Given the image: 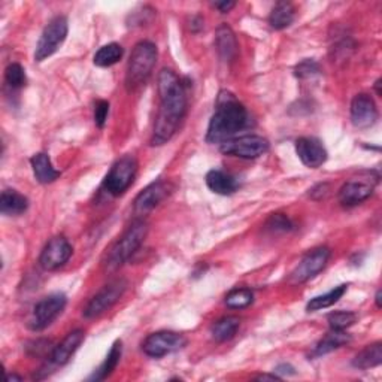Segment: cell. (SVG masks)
<instances>
[{
  "label": "cell",
  "instance_id": "obj_32",
  "mask_svg": "<svg viewBox=\"0 0 382 382\" xmlns=\"http://www.w3.org/2000/svg\"><path fill=\"white\" fill-rule=\"evenodd\" d=\"M266 229L273 233H285L294 229V224L291 220L284 213H273L266 223Z\"/></svg>",
  "mask_w": 382,
  "mask_h": 382
},
{
  "label": "cell",
  "instance_id": "obj_34",
  "mask_svg": "<svg viewBox=\"0 0 382 382\" xmlns=\"http://www.w3.org/2000/svg\"><path fill=\"white\" fill-rule=\"evenodd\" d=\"M107 114H110V102L99 100L94 106V123L98 127L103 129L107 119Z\"/></svg>",
  "mask_w": 382,
  "mask_h": 382
},
{
  "label": "cell",
  "instance_id": "obj_4",
  "mask_svg": "<svg viewBox=\"0 0 382 382\" xmlns=\"http://www.w3.org/2000/svg\"><path fill=\"white\" fill-rule=\"evenodd\" d=\"M147 235L148 224L145 221L136 220L131 223L129 229L124 232V235L118 239L110 249V253H107L105 263L106 268L110 270H114L119 266H123L124 263L140 248L143 241H145Z\"/></svg>",
  "mask_w": 382,
  "mask_h": 382
},
{
  "label": "cell",
  "instance_id": "obj_18",
  "mask_svg": "<svg viewBox=\"0 0 382 382\" xmlns=\"http://www.w3.org/2000/svg\"><path fill=\"white\" fill-rule=\"evenodd\" d=\"M215 48H217V53L224 62L235 60L237 54V41L233 30L227 24L220 26L217 33H215Z\"/></svg>",
  "mask_w": 382,
  "mask_h": 382
},
{
  "label": "cell",
  "instance_id": "obj_24",
  "mask_svg": "<svg viewBox=\"0 0 382 382\" xmlns=\"http://www.w3.org/2000/svg\"><path fill=\"white\" fill-rule=\"evenodd\" d=\"M239 327H241V320H239L237 317H233V315L223 317L218 321H215L211 327L212 339L217 342L230 341L235 338Z\"/></svg>",
  "mask_w": 382,
  "mask_h": 382
},
{
  "label": "cell",
  "instance_id": "obj_29",
  "mask_svg": "<svg viewBox=\"0 0 382 382\" xmlns=\"http://www.w3.org/2000/svg\"><path fill=\"white\" fill-rule=\"evenodd\" d=\"M254 302V293L249 289H235L225 296V305L230 309H244Z\"/></svg>",
  "mask_w": 382,
  "mask_h": 382
},
{
  "label": "cell",
  "instance_id": "obj_41",
  "mask_svg": "<svg viewBox=\"0 0 382 382\" xmlns=\"http://www.w3.org/2000/svg\"><path fill=\"white\" fill-rule=\"evenodd\" d=\"M375 90H376V94H378V96L382 94V93H381V79H378V81L375 82Z\"/></svg>",
  "mask_w": 382,
  "mask_h": 382
},
{
  "label": "cell",
  "instance_id": "obj_3",
  "mask_svg": "<svg viewBox=\"0 0 382 382\" xmlns=\"http://www.w3.org/2000/svg\"><path fill=\"white\" fill-rule=\"evenodd\" d=\"M157 46L150 41H140L135 45L126 72V87L129 91L145 86L157 63Z\"/></svg>",
  "mask_w": 382,
  "mask_h": 382
},
{
  "label": "cell",
  "instance_id": "obj_12",
  "mask_svg": "<svg viewBox=\"0 0 382 382\" xmlns=\"http://www.w3.org/2000/svg\"><path fill=\"white\" fill-rule=\"evenodd\" d=\"M74 248L65 236H55L44 246L39 263L45 270H57L65 266L72 257Z\"/></svg>",
  "mask_w": 382,
  "mask_h": 382
},
{
  "label": "cell",
  "instance_id": "obj_31",
  "mask_svg": "<svg viewBox=\"0 0 382 382\" xmlns=\"http://www.w3.org/2000/svg\"><path fill=\"white\" fill-rule=\"evenodd\" d=\"M5 81L11 88H21L26 86V72L18 63H11L5 70Z\"/></svg>",
  "mask_w": 382,
  "mask_h": 382
},
{
  "label": "cell",
  "instance_id": "obj_25",
  "mask_svg": "<svg viewBox=\"0 0 382 382\" xmlns=\"http://www.w3.org/2000/svg\"><path fill=\"white\" fill-rule=\"evenodd\" d=\"M294 18H296L294 6L290 2H278L270 12L269 24L275 30H282L290 27Z\"/></svg>",
  "mask_w": 382,
  "mask_h": 382
},
{
  "label": "cell",
  "instance_id": "obj_2",
  "mask_svg": "<svg viewBox=\"0 0 382 382\" xmlns=\"http://www.w3.org/2000/svg\"><path fill=\"white\" fill-rule=\"evenodd\" d=\"M249 115L246 107L239 102L229 91H221L218 94L215 112L206 131L208 143H223L248 126Z\"/></svg>",
  "mask_w": 382,
  "mask_h": 382
},
{
  "label": "cell",
  "instance_id": "obj_23",
  "mask_svg": "<svg viewBox=\"0 0 382 382\" xmlns=\"http://www.w3.org/2000/svg\"><path fill=\"white\" fill-rule=\"evenodd\" d=\"M350 342H351V336L345 330H331L317 343L315 350H314V355L321 357V355L330 354L334 350H338V348H341V346L350 343Z\"/></svg>",
  "mask_w": 382,
  "mask_h": 382
},
{
  "label": "cell",
  "instance_id": "obj_30",
  "mask_svg": "<svg viewBox=\"0 0 382 382\" xmlns=\"http://www.w3.org/2000/svg\"><path fill=\"white\" fill-rule=\"evenodd\" d=\"M327 321L331 330H346L357 321V315L351 310H334L329 314Z\"/></svg>",
  "mask_w": 382,
  "mask_h": 382
},
{
  "label": "cell",
  "instance_id": "obj_28",
  "mask_svg": "<svg viewBox=\"0 0 382 382\" xmlns=\"http://www.w3.org/2000/svg\"><path fill=\"white\" fill-rule=\"evenodd\" d=\"M124 50L119 44H107L103 45L100 50L94 54V65L99 67H110L118 63L123 58Z\"/></svg>",
  "mask_w": 382,
  "mask_h": 382
},
{
  "label": "cell",
  "instance_id": "obj_26",
  "mask_svg": "<svg viewBox=\"0 0 382 382\" xmlns=\"http://www.w3.org/2000/svg\"><path fill=\"white\" fill-rule=\"evenodd\" d=\"M346 289H348V285L342 284V285L334 286L333 290H330L326 294H321V296L310 298L309 303L306 305V310H308V312H317V310L333 306L334 303H338L341 298L343 297V294L346 293Z\"/></svg>",
  "mask_w": 382,
  "mask_h": 382
},
{
  "label": "cell",
  "instance_id": "obj_36",
  "mask_svg": "<svg viewBox=\"0 0 382 382\" xmlns=\"http://www.w3.org/2000/svg\"><path fill=\"white\" fill-rule=\"evenodd\" d=\"M235 6H236L235 2H227V0H224V2H215L213 4V8H217L221 12V14H227V12H230Z\"/></svg>",
  "mask_w": 382,
  "mask_h": 382
},
{
  "label": "cell",
  "instance_id": "obj_22",
  "mask_svg": "<svg viewBox=\"0 0 382 382\" xmlns=\"http://www.w3.org/2000/svg\"><path fill=\"white\" fill-rule=\"evenodd\" d=\"M382 363V343L375 342L367 345L353 358V366L360 370L378 367Z\"/></svg>",
  "mask_w": 382,
  "mask_h": 382
},
{
  "label": "cell",
  "instance_id": "obj_8",
  "mask_svg": "<svg viewBox=\"0 0 382 382\" xmlns=\"http://www.w3.org/2000/svg\"><path fill=\"white\" fill-rule=\"evenodd\" d=\"M269 140L257 135L233 138L221 143L220 151L225 155H235L239 159L254 160L269 151Z\"/></svg>",
  "mask_w": 382,
  "mask_h": 382
},
{
  "label": "cell",
  "instance_id": "obj_11",
  "mask_svg": "<svg viewBox=\"0 0 382 382\" xmlns=\"http://www.w3.org/2000/svg\"><path fill=\"white\" fill-rule=\"evenodd\" d=\"M330 258V249L327 246H318L303 256L297 268L290 275L291 284H302L314 277L327 266Z\"/></svg>",
  "mask_w": 382,
  "mask_h": 382
},
{
  "label": "cell",
  "instance_id": "obj_7",
  "mask_svg": "<svg viewBox=\"0 0 382 382\" xmlns=\"http://www.w3.org/2000/svg\"><path fill=\"white\" fill-rule=\"evenodd\" d=\"M66 303L67 297L63 293H54L44 297L33 308V312L27 322L29 329L33 331H41L48 326H51L57 317L63 312Z\"/></svg>",
  "mask_w": 382,
  "mask_h": 382
},
{
  "label": "cell",
  "instance_id": "obj_16",
  "mask_svg": "<svg viewBox=\"0 0 382 382\" xmlns=\"http://www.w3.org/2000/svg\"><path fill=\"white\" fill-rule=\"evenodd\" d=\"M167 196V185L163 181H155L143 188L135 199V212L145 215L151 212Z\"/></svg>",
  "mask_w": 382,
  "mask_h": 382
},
{
  "label": "cell",
  "instance_id": "obj_13",
  "mask_svg": "<svg viewBox=\"0 0 382 382\" xmlns=\"http://www.w3.org/2000/svg\"><path fill=\"white\" fill-rule=\"evenodd\" d=\"M375 100L366 93L357 94L351 102V121L357 129H369L378 121Z\"/></svg>",
  "mask_w": 382,
  "mask_h": 382
},
{
  "label": "cell",
  "instance_id": "obj_40",
  "mask_svg": "<svg viewBox=\"0 0 382 382\" xmlns=\"http://www.w3.org/2000/svg\"><path fill=\"white\" fill-rule=\"evenodd\" d=\"M375 302H376V308H378V309H381V291H376Z\"/></svg>",
  "mask_w": 382,
  "mask_h": 382
},
{
  "label": "cell",
  "instance_id": "obj_15",
  "mask_svg": "<svg viewBox=\"0 0 382 382\" xmlns=\"http://www.w3.org/2000/svg\"><path fill=\"white\" fill-rule=\"evenodd\" d=\"M374 195V184L369 181H348L342 185L339 190V202L342 206L351 208L360 205L362 202L367 200L370 196Z\"/></svg>",
  "mask_w": 382,
  "mask_h": 382
},
{
  "label": "cell",
  "instance_id": "obj_9",
  "mask_svg": "<svg viewBox=\"0 0 382 382\" xmlns=\"http://www.w3.org/2000/svg\"><path fill=\"white\" fill-rule=\"evenodd\" d=\"M185 345L187 339L183 334H179L176 331L162 330L150 334V336L143 341L142 351L148 357L162 358L164 355H169L172 353L183 350Z\"/></svg>",
  "mask_w": 382,
  "mask_h": 382
},
{
  "label": "cell",
  "instance_id": "obj_20",
  "mask_svg": "<svg viewBox=\"0 0 382 382\" xmlns=\"http://www.w3.org/2000/svg\"><path fill=\"white\" fill-rule=\"evenodd\" d=\"M29 199L26 196L20 195L15 190H4L2 196H0V212L4 215H11V217H17L27 211Z\"/></svg>",
  "mask_w": 382,
  "mask_h": 382
},
{
  "label": "cell",
  "instance_id": "obj_19",
  "mask_svg": "<svg viewBox=\"0 0 382 382\" xmlns=\"http://www.w3.org/2000/svg\"><path fill=\"white\" fill-rule=\"evenodd\" d=\"M206 185L215 195L220 196H230L239 188V183L235 176L230 173L213 169L206 175Z\"/></svg>",
  "mask_w": 382,
  "mask_h": 382
},
{
  "label": "cell",
  "instance_id": "obj_38",
  "mask_svg": "<svg viewBox=\"0 0 382 382\" xmlns=\"http://www.w3.org/2000/svg\"><path fill=\"white\" fill-rule=\"evenodd\" d=\"M257 381H279L281 376L277 375V374H273V375H268V374H263V375H258L256 376Z\"/></svg>",
  "mask_w": 382,
  "mask_h": 382
},
{
  "label": "cell",
  "instance_id": "obj_35",
  "mask_svg": "<svg viewBox=\"0 0 382 382\" xmlns=\"http://www.w3.org/2000/svg\"><path fill=\"white\" fill-rule=\"evenodd\" d=\"M275 374H279V375H286V376H290V375H294L296 374V370L291 364H286V363H282L279 366L275 367Z\"/></svg>",
  "mask_w": 382,
  "mask_h": 382
},
{
  "label": "cell",
  "instance_id": "obj_33",
  "mask_svg": "<svg viewBox=\"0 0 382 382\" xmlns=\"http://www.w3.org/2000/svg\"><path fill=\"white\" fill-rule=\"evenodd\" d=\"M320 74V65L312 58H306L294 67V75L298 79H308Z\"/></svg>",
  "mask_w": 382,
  "mask_h": 382
},
{
  "label": "cell",
  "instance_id": "obj_27",
  "mask_svg": "<svg viewBox=\"0 0 382 382\" xmlns=\"http://www.w3.org/2000/svg\"><path fill=\"white\" fill-rule=\"evenodd\" d=\"M121 353H123V343H121V341L114 342L111 351L107 353V355L105 358V362L91 375L90 379L91 381H103V379H106L107 376H110L114 372V370H115V367L118 366L119 358H121Z\"/></svg>",
  "mask_w": 382,
  "mask_h": 382
},
{
  "label": "cell",
  "instance_id": "obj_21",
  "mask_svg": "<svg viewBox=\"0 0 382 382\" xmlns=\"http://www.w3.org/2000/svg\"><path fill=\"white\" fill-rule=\"evenodd\" d=\"M30 163H32L34 178L38 179V183L41 184H51L60 176V172L54 169L50 157H48V154L45 152L34 154Z\"/></svg>",
  "mask_w": 382,
  "mask_h": 382
},
{
  "label": "cell",
  "instance_id": "obj_10",
  "mask_svg": "<svg viewBox=\"0 0 382 382\" xmlns=\"http://www.w3.org/2000/svg\"><path fill=\"white\" fill-rule=\"evenodd\" d=\"M126 290H127L126 279H115L105 285L103 289L88 302L86 309H84V317L88 320L100 317L123 297Z\"/></svg>",
  "mask_w": 382,
  "mask_h": 382
},
{
  "label": "cell",
  "instance_id": "obj_14",
  "mask_svg": "<svg viewBox=\"0 0 382 382\" xmlns=\"http://www.w3.org/2000/svg\"><path fill=\"white\" fill-rule=\"evenodd\" d=\"M296 154L310 169H318L327 160V150L317 138H298L296 140Z\"/></svg>",
  "mask_w": 382,
  "mask_h": 382
},
{
  "label": "cell",
  "instance_id": "obj_39",
  "mask_svg": "<svg viewBox=\"0 0 382 382\" xmlns=\"http://www.w3.org/2000/svg\"><path fill=\"white\" fill-rule=\"evenodd\" d=\"M6 378H8V381H22V378H21V376H18V375H15V374H12V375H6Z\"/></svg>",
  "mask_w": 382,
  "mask_h": 382
},
{
  "label": "cell",
  "instance_id": "obj_6",
  "mask_svg": "<svg viewBox=\"0 0 382 382\" xmlns=\"http://www.w3.org/2000/svg\"><path fill=\"white\" fill-rule=\"evenodd\" d=\"M67 30L69 24L65 15H57L48 22L41 34L38 45H36L34 50L36 62H44L45 58L51 57L66 41Z\"/></svg>",
  "mask_w": 382,
  "mask_h": 382
},
{
  "label": "cell",
  "instance_id": "obj_37",
  "mask_svg": "<svg viewBox=\"0 0 382 382\" xmlns=\"http://www.w3.org/2000/svg\"><path fill=\"white\" fill-rule=\"evenodd\" d=\"M191 22H193V24H191L190 27L193 32H199L200 29H203V20L200 17H195L193 20H191Z\"/></svg>",
  "mask_w": 382,
  "mask_h": 382
},
{
  "label": "cell",
  "instance_id": "obj_1",
  "mask_svg": "<svg viewBox=\"0 0 382 382\" xmlns=\"http://www.w3.org/2000/svg\"><path fill=\"white\" fill-rule=\"evenodd\" d=\"M157 82L160 107L152 129V147H162L176 135L188 106L184 82L179 79L173 70L162 69Z\"/></svg>",
  "mask_w": 382,
  "mask_h": 382
},
{
  "label": "cell",
  "instance_id": "obj_17",
  "mask_svg": "<svg viewBox=\"0 0 382 382\" xmlns=\"http://www.w3.org/2000/svg\"><path fill=\"white\" fill-rule=\"evenodd\" d=\"M84 338H86V334L79 329L70 331L62 342L54 346L50 357V363L57 367L65 366L70 360L72 355L78 351L81 343L84 342Z\"/></svg>",
  "mask_w": 382,
  "mask_h": 382
},
{
  "label": "cell",
  "instance_id": "obj_5",
  "mask_svg": "<svg viewBox=\"0 0 382 382\" xmlns=\"http://www.w3.org/2000/svg\"><path fill=\"white\" fill-rule=\"evenodd\" d=\"M138 173V160L135 155H124L114 163L111 171L103 179V188L111 196H121L133 184Z\"/></svg>",
  "mask_w": 382,
  "mask_h": 382
}]
</instances>
